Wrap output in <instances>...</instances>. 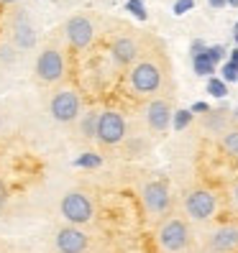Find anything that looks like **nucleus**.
<instances>
[{
  "label": "nucleus",
  "mask_w": 238,
  "mask_h": 253,
  "mask_svg": "<svg viewBox=\"0 0 238 253\" xmlns=\"http://www.w3.org/2000/svg\"><path fill=\"white\" fill-rule=\"evenodd\" d=\"M205 51H207L205 41H200V39H197V41H192V46H190V54H192V56H200V54H205Z\"/></svg>",
  "instance_id": "nucleus-26"
},
{
  "label": "nucleus",
  "mask_w": 238,
  "mask_h": 253,
  "mask_svg": "<svg viewBox=\"0 0 238 253\" xmlns=\"http://www.w3.org/2000/svg\"><path fill=\"white\" fill-rule=\"evenodd\" d=\"M192 110H174V121H172V126H174V130H185L190 123H192Z\"/></svg>",
  "instance_id": "nucleus-20"
},
{
  "label": "nucleus",
  "mask_w": 238,
  "mask_h": 253,
  "mask_svg": "<svg viewBox=\"0 0 238 253\" xmlns=\"http://www.w3.org/2000/svg\"><path fill=\"white\" fill-rule=\"evenodd\" d=\"M207 92L213 97H226L228 95V82H223L220 77H210L207 80Z\"/></svg>",
  "instance_id": "nucleus-19"
},
{
  "label": "nucleus",
  "mask_w": 238,
  "mask_h": 253,
  "mask_svg": "<svg viewBox=\"0 0 238 253\" xmlns=\"http://www.w3.org/2000/svg\"><path fill=\"white\" fill-rule=\"evenodd\" d=\"M233 36H236V43H238V23H236V31H233Z\"/></svg>",
  "instance_id": "nucleus-33"
},
{
  "label": "nucleus",
  "mask_w": 238,
  "mask_h": 253,
  "mask_svg": "<svg viewBox=\"0 0 238 253\" xmlns=\"http://www.w3.org/2000/svg\"><path fill=\"white\" fill-rule=\"evenodd\" d=\"M67 72V62H64V54L59 49H44L36 59V74L41 82H59Z\"/></svg>",
  "instance_id": "nucleus-5"
},
{
  "label": "nucleus",
  "mask_w": 238,
  "mask_h": 253,
  "mask_svg": "<svg viewBox=\"0 0 238 253\" xmlns=\"http://www.w3.org/2000/svg\"><path fill=\"white\" fill-rule=\"evenodd\" d=\"M100 164H102V159L97 154H82L80 159H74V167H85V169H95Z\"/></svg>",
  "instance_id": "nucleus-21"
},
{
  "label": "nucleus",
  "mask_w": 238,
  "mask_h": 253,
  "mask_svg": "<svg viewBox=\"0 0 238 253\" xmlns=\"http://www.w3.org/2000/svg\"><path fill=\"white\" fill-rule=\"evenodd\" d=\"M131 90L136 95H151L161 87V69L154 62H139L128 74Z\"/></svg>",
  "instance_id": "nucleus-4"
},
{
  "label": "nucleus",
  "mask_w": 238,
  "mask_h": 253,
  "mask_svg": "<svg viewBox=\"0 0 238 253\" xmlns=\"http://www.w3.org/2000/svg\"><path fill=\"white\" fill-rule=\"evenodd\" d=\"M220 146H223V151H226L231 159L238 161V128H228L226 133H223Z\"/></svg>",
  "instance_id": "nucleus-16"
},
{
  "label": "nucleus",
  "mask_w": 238,
  "mask_h": 253,
  "mask_svg": "<svg viewBox=\"0 0 238 253\" xmlns=\"http://www.w3.org/2000/svg\"><path fill=\"white\" fill-rule=\"evenodd\" d=\"M126 138V118L118 110H105L100 113L97 121V141L105 146H115Z\"/></svg>",
  "instance_id": "nucleus-6"
},
{
  "label": "nucleus",
  "mask_w": 238,
  "mask_h": 253,
  "mask_svg": "<svg viewBox=\"0 0 238 253\" xmlns=\"http://www.w3.org/2000/svg\"><path fill=\"white\" fill-rule=\"evenodd\" d=\"M49 110H51L54 121L72 123L80 115V95L72 90H59V92H54V97L49 102Z\"/></svg>",
  "instance_id": "nucleus-7"
},
{
  "label": "nucleus",
  "mask_w": 238,
  "mask_h": 253,
  "mask_svg": "<svg viewBox=\"0 0 238 253\" xmlns=\"http://www.w3.org/2000/svg\"><path fill=\"white\" fill-rule=\"evenodd\" d=\"M172 121H174V110L167 100H151L146 105V123L154 130H159V133L167 130Z\"/></svg>",
  "instance_id": "nucleus-11"
},
{
  "label": "nucleus",
  "mask_w": 238,
  "mask_h": 253,
  "mask_svg": "<svg viewBox=\"0 0 238 253\" xmlns=\"http://www.w3.org/2000/svg\"><path fill=\"white\" fill-rule=\"evenodd\" d=\"M54 246H56L59 253H85L87 246H90V238H87L80 228L67 225V228H59L56 230Z\"/></svg>",
  "instance_id": "nucleus-9"
},
{
  "label": "nucleus",
  "mask_w": 238,
  "mask_h": 253,
  "mask_svg": "<svg viewBox=\"0 0 238 253\" xmlns=\"http://www.w3.org/2000/svg\"><path fill=\"white\" fill-rule=\"evenodd\" d=\"M228 62H231V64L238 69V49H233V51H231V59H228Z\"/></svg>",
  "instance_id": "nucleus-30"
},
{
  "label": "nucleus",
  "mask_w": 238,
  "mask_h": 253,
  "mask_svg": "<svg viewBox=\"0 0 238 253\" xmlns=\"http://www.w3.org/2000/svg\"><path fill=\"white\" fill-rule=\"evenodd\" d=\"M64 31H67V39L74 49H87L93 43V36H95V28H93L90 18H85V16H72L64 26Z\"/></svg>",
  "instance_id": "nucleus-10"
},
{
  "label": "nucleus",
  "mask_w": 238,
  "mask_h": 253,
  "mask_svg": "<svg viewBox=\"0 0 238 253\" xmlns=\"http://www.w3.org/2000/svg\"><path fill=\"white\" fill-rule=\"evenodd\" d=\"M220 74H223V82H238V69L231 64V62H223V69H220Z\"/></svg>",
  "instance_id": "nucleus-24"
},
{
  "label": "nucleus",
  "mask_w": 238,
  "mask_h": 253,
  "mask_svg": "<svg viewBox=\"0 0 238 253\" xmlns=\"http://www.w3.org/2000/svg\"><path fill=\"white\" fill-rule=\"evenodd\" d=\"M210 251L213 253H233V251H238V225H220L210 235Z\"/></svg>",
  "instance_id": "nucleus-12"
},
{
  "label": "nucleus",
  "mask_w": 238,
  "mask_h": 253,
  "mask_svg": "<svg viewBox=\"0 0 238 253\" xmlns=\"http://www.w3.org/2000/svg\"><path fill=\"white\" fill-rule=\"evenodd\" d=\"M97 121H100V113H85L80 123V133L85 138H97Z\"/></svg>",
  "instance_id": "nucleus-17"
},
{
  "label": "nucleus",
  "mask_w": 238,
  "mask_h": 253,
  "mask_svg": "<svg viewBox=\"0 0 238 253\" xmlns=\"http://www.w3.org/2000/svg\"><path fill=\"white\" fill-rule=\"evenodd\" d=\"M13 36H16V43L21 49H31L34 46V41H36V34H34V28L28 26L26 18H21L16 23V28H13Z\"/></svg>",
  "instance_id": "nucleus-14"
},
{
  "label": "nucleus",
  "mask_w": 238,
  "mask_h": 253,
  "mask_svg": "<svg viewBox=\"0 0 238 253\" xmlns=\"http://www.w3.org/2000/svg\"><path fill=\"white\" fill-rule=\"evenodd\" d=\"M207 3H210L213 8H226V5H228V0H207Z\"/></svg>",
  "instance_id": "nucleus-29"
},
{
  "label": "nucleus",
  "mask_w": 238,
  "mask_h": 253,
  "mask_svg": "<svg viewBox=\"0 0 238 253\" xmlns=\"http://www.w3.org/2000/svg\"><path fill=\"white\" fill-rule=\"evenodd\" d=\"M0 3H16V0H0Z\"/></svg>",
  "instance_id": "nucleus-34"
},
{
  "label": "nucleus",
  "mask_w": 238,
  "mask_h": 253,
  "mask_svg": "<svg viewBox=\"0 0 238 253\" xmlns=\"http://www.w3.org/2000/svg\"><path fill=\"white\" fill-rule=\"evenodd\" d=\"M59 210H62V217L72 225H85V222H90L93 215H95V207H93V200L85 195L80 189H72L62 197V205H59Z\"/></svg>",
  "instance_id": "nucleus-1"
},
{
  "label": "nucleus",
  "mask_w": 238,
  "mask_h": 253,
  "mask_svg": "<svg viewBox=\"0 0 238 253\" xmlns=\"http://www.w3.org/2000/svg\"><path fill=\"white\" fill-rule=\"evenodd\" d=\"M159 246L167 253H180L190 246V225L182 217H169L159 225Z\"/></svg>",
  "instance_id": "nucleus-2"
},
{
  "label": "nucleus",
  "mask_w": 238,
  "mask_h": 253,
  "mask_svg": "<svg viewBox=\"0 0 238 253\" xmlns=\"http://www.w3.org/2000/svg\"><path fill=\"white\" fill-rule=\"evenodd\" d=\"M126 10H131V13H133V16H136L139 21H146V18H148L143 0H128V3H126Z\"/></svg>",
  "instance_id": "nucleus-22"
},
{
  "label": "nucleus",
  "mask_w": 238,
  "mask_h": 253,
  "mask_svg": "<svg viewBox=\"0 0 238 253\" xmlns=\"http://www.w3.org/2000/svg\"><path fill=\"white\" fill-rule=\"evenodd\" d=\"M110 54L118 64H123L128 67L131 62H136V56H139V46H136V41L123 36V39H115L113 41V46H110Z\"/></svg>",
  "instance_id": "nucleus-13"
},
{
  "label": "nucleus",
  "mask_w": 238,
  "mask_h": 253,
  "mask_svg": "<svg viewBox=\"0 0 238 253\" xmlns=\"http://www.w3.org/2000/svg\"><path fill=\"white\" fill-rule=\"evenodd\" d=\"M226 113H228V110H210V113L205 115V126L210 128V130L226 133Z\"/></svg>",
  "instance_id": "nucleus-18"
},
{
  "label": "nucleus",
  "mask_w": 238,
  "mask_h": 253,
  "mask_svg": "<svg viewBox=\"0 0 238 253\" xmlns=\"http://www.w3.org/2000/svg\"><path fill=\"white\" fill-rule=\"evenodd\" d=\"M192 67H195V74H200V77H213L215 69H218V64H213V62H210L207 51H205V54H200V56H192Z\"/></svg>",
  "instance_id": "nucleus-15"
},
{
  "label": "nucleus",
  "mask_w": 238,
  "mask_h": 253,
  "mask_svg": "<svg viewBox=\"0 0 238 253\" xmlns=\"http://www.w3.org/2000/svg\"><path fill=\"white\" fill-rule=\"evenodd\" d=\"M190 110H192V113H202V115H207V113H210V105H207V102H195V105H192Z\"/></svg>",
  "instance_id": "nucleus-27"
},
{
  "label": "nucleus",
  "mask_w": 238,
  "mask_h": 253,
  "mask_svg": "<svg viewBox=\"0 0 238 253\" xmlns=\"http://www.w3.org/2000/svg\"><path fill=\"white\" fill-rule=\"evenodd\" d=\"M233 115H236V121H238V108H236V110H233Z\"/></svg>",
  "instance_id": "nucleus-35"
},
{
  "label": "nucleus",
  "mask_w": 238,
  "mask_h": 253,
  "mask_svg": "<svg viewBox=\"0 0 238 253\" xmlns=\"http://www.w3.org/2000/svg\"><path fill=\"white\" fill-rule=\"evenodd\" d=\"M5 200H8V187H5V182H0V207L5 205Z\"/></svg>",
  "instance_id": "nucleus-28"
},
{
  "label": "nucleus",
  "mask_w": 238,
  "mask_h": 253,
  "mask_svg": "<svg viewBox=\"0 0 238 253\" xmlns=\"http://www.w3.org/2000/svg\"><path fill=\"white\" fill-rule=\"evenodd\" d=\"M228 5H233V8H238V0H228Z\"/></svg>",
  "instance_id": "nucleus-32"
},
{
  "label": "nucleus",
  "mask_w": 238,
  "mask_h": 253,
  "mask_svg": "<svg viewBox=\"0 0 238 253\" xmlns=\"http://www.w3.org/2000/svg\"><path fill=\"white\" fill-rule=\"evenodd\" d=\"M143 205H146V210L151 212V215H164L169 207H172V195H169V184L167 182H161V179H154V182H148L143 184Z\"/></svg>",
  "instance_id": "nucleus-8"
},
{
  "label": "nucleus",
  "mask_w": 238,
  "mask_h": 253,
  "mask_svg": "<svg viewBox=\"0 0 238 253\" xmlns=\"http://www.w3.org/2000/svg\"><path fill=\"white\" fill-rule=\"evenodd\" d=\"M195 8V0H177L174 3V16H185L187 10Z\"/></svg>",
  "instance_id": "nucleus-25"
},
{
  "label": "nucleus",
  "mask_w": 238,
  "mask_h": 253,
  "mask_svg": "<svg viewBox=\"0 0 238 253\" xmlns=\"http://www.w3.org/2000/svg\"><path fill=\"white\" fill-rule=\"evenodd\" d=\"M185 210L192 220H210L218 210V195L213 189H205V187L190 189L185 197Z\"/></svg>",
  "instance_id": "nucleus-3"
},
{
  "label": "nucleus",
  "mask_w": 238,
  "mask_h": 253,
  "mask_svg": "<svg viewBox=\"0 0 238 253\" xmlns=\"http://www.w3.org/2000/svg\"><path fill=\"white\" fill-rule=\"evenodd\" d=\"M231 195H233V205L238 207V179H236V184H233V192H231Z\"/></svg>",
  "instance_id": "nucleus-31"
},
{
  "label": "nucleus",
  "mask_w": 238,
  "mask_h": 253,
  "mask_svg": "<svg viewBox=\"0 0 238 253\" xmlns=\"http://www.w3.org/2000/svg\"><path fill=\"white\" fill-rule=\"evenodd\" d=\"M207 56H210L213 64H220L223 59H226V46H220V43H215V46H207ZM228 62V59H226Z\"/></svg>",
  "instance_id": "nucleus-23"
}]
</instances>
